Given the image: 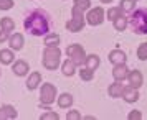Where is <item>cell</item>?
I'll list each match as a JSON object with an SVG mask.
<instances>
[{"label": "cell", "mask_w": 147, "mask_h": 120, "mask_svg": "<svg viewBox=\"0 0 147 120\" xmlns=\"http://www.w3.org/2000/svg\"><path fill=\"white\" fill-rule=\"evenodd\" d=\"M23 27L28 33L35 35V36H43L50 31V17L43 10H33L27 15Z\"/></svg>", "instance_id": "cell-1"}, {"label": "cell", "mask_w": 147, "mask_h": 120, "mask_svg": "<svg viewBox=\"0 0 147 120\" xmlns=\"http://www.w3.org/2000/svg\"><path fill=\"white\" fill-rule=\"evenodd\" d=\"M129 25L134 33L147 35V8H137L129 17Z\"/></svg>", "instance_id": "cell-2"}, {"label": "cell", "mask_w": 147, "mask_h": 120, "mask_svg": "<svg viewBox=\"0 0 147 120\" xmlns=\"http://www.w3.org/2000/svg\"><path fill=\"white\" fill-rule=\"evenodd\" d=\"M60 58H61V51L58 46H47V49L43 51V66L55 71L60 66Z\"/></svg>", "instance_id": "cell-3"}, {"label": "cell", "mask_w": 147, "mask_h": 120, "mask_svg": "<svg viewBox=\"0 0 147 120\" xmlns=\"http://www.w3.org/2000/svg\"><path fill=\"white\" fill-rule=\"evenodd\" d=\"M71 15H73V18L66 23V30L68 31H81L83 28H84V23H86V18H84V12H80V10H76V8H71Z\"/></svg>", "instance_id": "cell-4"}, {"label": "cell", "mask_w": 147, "mask_h": 120, "mask_svg": "<svg viewBox=\"0 0 147 120\" xmlns=\"http://www.w3.org/2000/svg\"><path fill=\"white\" fill-rule=\"evenodd\" d=\"M66 54L76 66H84V64H86L88 56H86V53H84V49H83L81 45H71V46H68Z\"/></svg>", "instance_id": "cell-5"}, {"label": "cell", "mask_w": 147, "mask_h": 120, "mask_svg": "<svg viewBox=\"0 0 147 120\" xmlns=\"http://www.w3.org/2000/svg\"><path fill=\"white\" fill-rule=\"evenodd\" d=\"M55 97H56V87L53 84H43L40 92V100L43 105H50L55 102Z\"/></svg>", "instance_id": "cell-6"}, {"label": "cell", "mask_w": 147, "mask_h": 120, "mask_svg": "<svg viewBox=\"0 0 147 120\" xmlns=\"http://www.w3.org/2000/svg\"><path fill=\"white\" fill-rule=\"evenodd\" d=\"M84 18H86V21L89 25L98 27V25H101L104 21V10H102V7H94L88 12V15Z\"/></svg>", "instance_id": "cell-7"}, {"label": "cell", "mask_w": 147, "mask_h": 120, "mask_svg": "<svg viewBox=\"0 0 147 120\" xmlns=\"http://www.w3.org/2000/svg\"><path fill=\"white\" fill-rule=\"evenodd\" d=\"M122 97L126 102H136V100L139 99V92H137V87H132V86H127L124 87V91H122Z\"/></svg>", "instance_id": "cell-8"}, {"label": "cell", "mask_w": 147, "mask_h": 120, "mask_svg": "<svg viewBox=\"0 0 147 120\" xmlns=\"http://www.w3.org/2000/svg\"><path fill=\"white\" fill-rule=\"evenodd\" d=\"M127 79H129V84L132 87H137L139 89L140 86H142V82H144V77H142V74H140V71H129V74H127Z\"/></svg>", "instance_id": "cell-9"}, {"label": "cell", "mask_w": 147, "mask_h": 120, "mask_svg": "<svg viewBox=\"0 0 147 120\" xmlns=\"http://www.w3.org/2000/svg\"><path fill=\"white\" fill-rule=\"evenodd\" d=\"M126 59H127L126 53L121 51V49H114V51L109 53V61L113 64H126Z\"/></svg>", "instance_id": "cell-10"}, {"label": "cell", "mask_w": 147, "mask_h": 120, "mask_svg": "<svg viewBox=\"0 0 147 120\" xmlns=\"http://www.w3.org/2000/svg\"><path fill=\"white\" fill-rule=\"evenodd\" d=\"M127 74H129V71H127V66H126V64H114L113 76H114V79H116V81L126 79Z\"/></svg>", "instance_id": "cell-11"}, {"label": "cell", "mask_w": 147, "mask_h": 120, "mask_svg": "<svg viewBox=\"0 0 147 120\" xmlns=\"http://www.w3.org/2000/svg\"><path fill=\"white\" fill-rule=\"evenodd\" d=\"M8 119H17V110L12 105L0 107V120H8Z\"/></svg>", "instance_id": "cell-12"}, {"label": "cell", "mask_w": 147, "mask_h": 120, "mask_svg": "<svg viewBox=\"0 0 147 120\" xmlns=\"http://www.w3.org/2000/svg\"><path fill=\"white\" fill-rule=\"evenodd\" d=\"M41 82V74L40 73H33L28 76L27 79V87L30 89V91H35L36 87H38V84Z\"/></svg>", "instance_id": "cell-13"}, {"label": "cell", "mask_w": 147, "mask_h": 120, "mask_svg": "<svg viewBox=\"0 0 147 120\" xmlns=\"http://www.w3.org/2000/svg\"><path fill=\"white\" fill-rule=\"evenodd\" d=\"M122 91H124V86L121 84V81H117V82H114V84H111L109 86V89H107V92H109V95L111 97H122Z\"/></svg>", "instance_id": "cell-14"}, {"label": "cell", "mask_w": 147, "mask_h": 120, "mask_svg": "<svg viewBox=\"0 0 147 120\" xmlns=\"http://www.w3.org/2000/svg\"><path fill=\"white\" fill-rule=\"evenodd\" d=\"M12 71H13L17 76H25L28 73V64L25 61H15L13 63V67H12Z\"/></svg>", "instance_id": "cell-15"}, {"label": "cell", "mask_w": 147, "mask_h": 120, "mask_svg": "<svg viewBox=\"0 0 147 120\" xmlns=\"http://www.w3.org/2000/svg\"><path fill=\"white\" fill-rule=\"evenodd\" d=\"M23 36H22V33H15L12 35V38H10V46H12V49H22L23 48Z\"/></svg>", "instance_id": "cell-16"}, {"label": "cell", "mask_w": 147, "mask_h": 120, "mask_svg": "<svg viewBox=\"0 0 147 120\" xmlns=\"http://www.w3.org/2000/svg\"><path fill=\"white\" fill-rule=\"evenodd\" d=\"M71 104H73V95H71V94L65 92L58 97V105H60L61 109H68V107H71Z\"/></svg>", "instance_id": "cell-17"}, {"label": "cell", "mask_w": 147, "mask_h": 120, "mask_svg": "<svg viewBox=\"0 0 147 120\" xmlns=\"http://www.w3.org/2000/svg\"><path fill=\"white\" fill-rule=\"evenodd\" d=\"M13 59H15L13 51H10V49H2L0 51V63L2 64H12Z\"/></svg>", "instance_id": "cell-18"}, {"label": "cell", "mask_w": 147, "mask_h": 120, "mask_svg": "<svg viewBox=\"0 0 147 120\" xmlns=\"http://www.w3.org/2000/svg\"><path fill=\"white\" fill-rule=\"evenodd\" d=\"M61 71H63V74L65 76H73L74 71H76V64H74L73 61L68 58L65 63H63V66H61Z\"/></svg>", "instance_id": "cell-19"}, {"label": "cell", "mask_w": 147, "mask_h": 120, "mask_svg": "<svg viewBox=\"0 0 147 120\" xmlns=\"http://www.w3.org/2000/svg\"><path fill=\"white\" fill-rule=\"evenodd\" d=\"M84 66L88 69H91V71H96L98 66H99V58H98V54H89L86 58V64Z\"/></svg>", "instance_id": "cell-20"}, {"label": "cell", "mask_w": 147, "mask_h": 120, "mask_svg": "<svg viewBox=\"0 0 147 120\" xmlns=\"http://www.w3.org/2000/svg\"><path fill=\"white\" fill-rule=\"evenodd\" d=\"M0 27H2V30H5V31H13L15 28V23L12 18H8V17H3V18H0Z\"/></svg>", "instance_id": "cell-21"}, {"label": "cell", "mask_w": 147, "mask_h": 120, "mask_svg": "<svg viewBox=\"0 0 147 120\" xmlns=\"http://www.w3.org/2000/svg\"><path fill=\"white\" fill-rule=\"evenodd\" d=\"M113 23H114V28H116L117 31H124V30L127 28V18L124 17V15L117 17V18H116Z\"/></svg>", "instance_id": "cell-22"}, {"label": "cell", "mask_w": 147, "mask_h": 120, "mask_svg": "<svg viewBox=\"0 0 147 120\" xmlns=\"http://www.w3.org/2000/svg\"><path fill=\"white\" fill-rule=\"evenodd\" d=\"M45 45L47 46H58L60 45V36L56 33H48V36L45 38Z\"/></svg>", "instance_id": "cell-23"}, {"label": "cell", "mask_w": 147, "mask_h": 120, "mask_svg": "<svg viewBox=\"0 0 147 120\" xmlns=\"http://www.w3.org/2000/svg\"><path fill=\"white\" fill-rule=\"evenodd\" d=\"M122 13H124V10H122L121 7H113V8L107 10V18H109L111 21H114L117 17H121Z\"/></svg>", "instance_id": "cell-24"}, {"label": "cell", "mask_w": 147, "mask_h": 120, "mask_svg": "<svg viewBox=\"0 0 147 120\" xmlns=\"http://www.w3.org/2000/svg\"><path fill=\"white\" fill-rule=\"evenodd\" d=\"M91 5V0H74V5L73 8L80 10V12H86L88 8Z\"/></svg>", "instance_id": "cell-25"}, {"label": "cell", "mask_w": 147, "mask_h": 120, "mask_svg": "<svg viewBox=\"0 0 147 120\" xmlns=\"http://www.w3.org/2000/svg\"><path fill=\"white\" fill-rule=\"evenodd\" d=\"M94 76V71H91V69H88L86 66L83 67V69H80V77L83 81H91Z\"/></svg>", "instance_id": "cell-26"}, {"label": "cell", "mask_w": 147, "mask_h": 120, "mask_svg": "<svg viewBox=\"0 0 147 120\" xmlns=\"http://www.w3.org/2000/svg\"><path fill=\"white\" fill-rule=\"evenodd\" d=\"M134 5H136V0H121V8L124 12H132Z\"/></svg>", "instance_id": "cell-27"}, {"label": "cell", "mask_w": 147, "mask_h": 120, "mask_svg": "<svg viewBox=\"0 0 147 120\" xmlns=\"http://www.w3.org/2000/svg\"><path fill=\"white\" fill-rule=\"evenodd\" d=\"M137 56H139V59H142V61L147 59V43H142V45L137 48Z\"/></svg>", "instance_id": "cell-28"}, {"label": "cell", "mask_w": 147, "mask_h": 120, "mask_svg": "<svg viewBox=\"0 0 147 120\" xmlns=\"http://www.w3.org/2000/svg\"><path fill=\"white\" fill-rule=\"evenodd\" d=\"M58 119H60V115H58L56 112H51L50 109H48L47 113H43V115H41V120H58Z\"/></svg>", "instance_id": "cell-29"}, {"label": "cell", "mask_w": 147, "mask_h": 120, "mask_svg": "<svg viewBox=\"0 0 147 120\" xmlns=\"http://www.w3.org/2000/svg\"><path fill=\"white\" fill-rule=\"evenodd\" d=\"M13 7V0H0V10H10Z\"/></svg>", "instance_id": "cell-30"}, {"label": "cell", "mask_w": 147, "mask_h": 120, "mask_svg": "<svg viewBox=\"0 0 147 120\" xmlns=\"http://www.w3.org/2000/svg\"><path fill=\"white\" fill-rule=\"evenodd\" d=\"M66 119L68 120H78V119H81V115H80V112H78V110H69V112H68V115H66Z\"/></svg>", "instance_id": "cell-31"}, {"label": "cell", "mask_w": 147, "mask_h": 120, "mask_svg": "<svg viewBox=\"0 0 147 120\" xmlns=\"http://www.w3.org/2000/svg\"><path fill=\"white\" fill-rule=\"evenodd\" d=\"M140 119H142L140 110H132V112L129 113V120H140Z\"/></svg>", "instance_id": "cell-32"}, {"label": "cell", "mask_w": 147, "mask_h": 120, "mask_svg": "<svg viewBox=\"0 0 147 120\" xmlns=\"http://www.w3.org/2000/svg\"><path fill=\"white\" fill-rule=\"evenodd\" d=\"M8 35H10L8 31H5V30H2V31H0V43H3V41L7 40V38H8Z\"/></svg>", "instance_id": "cell-33"}, {"label": "cell", "mask_w": 147, "mask_h": 120, "mask_svg": "<svg viewBox=\"0 0 147 120\" xmlns=\"http://www.w3.org/2000/svg\"><path fill=\"white\" fill-rule=\"evenodd\" d=\"M102 3H109V2H113V0H101Z\"/></svg>", "instance_id": "cell-34"}]
</instances>
